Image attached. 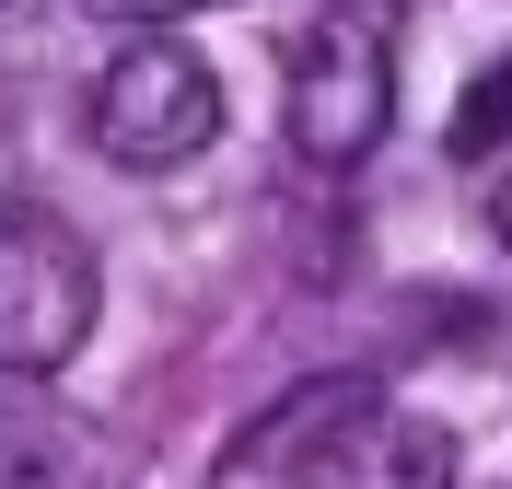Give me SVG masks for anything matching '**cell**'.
Here are the masks:
<instances>
[{
	"label": "cell",
	"mask_w": 512,
	"mask_h": 489,
	"mask_svg": "<svg viewBox=\"0 0 512 489\" xmlns=\"http://www.w3.org/2000/svg\"><path fill=\"white\" fill-rule=\"evenodd\" d=\"M396 59H408V0H326L303 47H291V94L280 129L315 175H350L396 129Z\"/></svg>",
	"instance_id": "cell-1"
},
{
	"label": "cell",
	"mask_w": 512,
	"mask_h": 489,
	"mask_svg": "<svg viewBox=\"0 0 512 489\" xmlns=\"http://www.w3.org/2000/svg\"><path fill=\"white\" fill-rule=\"evenodd\" d=\"M210 140H222V70L175 35H128L94 82V152L117 175H175Z\"/></svg>",
	"instance_id": "cell-2"
},
{
	"label": "cell",
	"mask_w": 512,
	"mask_h": 489,
	"mask_svg": "<svg viewBox=\"0 0 512 489\" xmlns=\"http://www.w3.org/2000/svg\"><path fill=\"white\" fill-rule=\"evenodd\" d=\"M94 245L47 198H0V373H59L94 338Z\"/></svg>",
	"instance_id": "cell-3"
},
{
	"label": "cell",
	"mask_w": 512,
	"mask_h": 489,
	"mask_svg": "<svg viewBox=\"0 0 512 489\" xmlns=\"http://www.w3.org/2000/svg\"><path fill=\"white\" fill-rule=\"evenodd\" d=\"M373 408H384V396L361 385V373H326V385L280 396V408L245 431V455H233V466H245V478H291V466H326V455H338L361 420H373Z\"/></svg>",
	"instance_id": "cell-4"
},
{
	"label": "cell",
	"mask_w": 512,
	"mask_h": 489,
	"mask_svg": "<svg viewBox=\"0 0 512 489\" xmlns=\"http://www.w3.org/2000/svg\"><path fill=\"white\" fill-rule=\"evenodd\" d=\"M326 478H350V489H454V431H443V420H396V408H373V420L326 455Z\"/></svg>",
	"instance_id": "cell-5"
},
{
	"label": "cell",
	"mask_w": 512,
	"mask_h": 489,
	"mask_svg": "<svg viewBox=\"0 0 512 489\" xmlns=\"http://www.w3.org/2000/svg\"><path fill=\"white\" fill-rule=\"evenodd\" d=\"M454 152H466V163L512 152V59L489 70V82H478V94H466V105H454Z\"/></svg>",
	"instance_id": "cell-6"
},
{
	"label": "cell",
	"mask_w": 512,
	"mask_h": 489,
	"mask_svg": "<svg viewBox=\"0 0 512 489\" xmlns=\"http://www.w3.org/2000/svg\"><path fill=\"white\" fill-rule=\"evenodd\" d=\"M478 210H489V233L512 245V152H489V163H478Z\"/></svg>",
	"instance_id": "cell-7"
},
{
	"label": "cell",
	"mask_w": 512,
	"mask_h": 489,
	"mask_svg": "<svg viewBox=\"0 0 512 489\" xmlns=\"http://www.w3.org/2000/svg\"><path fill=\"white\" fill-rule=\"evenodd\" d=\"M94 12H117V24H187V12H222V0H94Z\"/></svg>",
	"instance_id": "cell-8"
}]
</instances>
